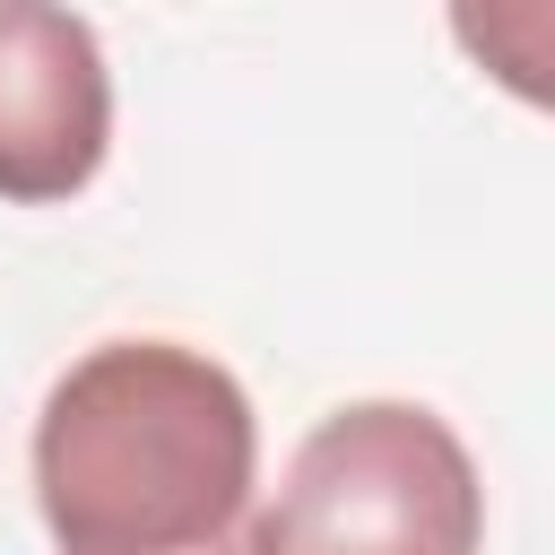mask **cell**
<instances>
[{
  "label": "cell",
  "mask_w": 555,
  "mask_h": 555,
  "mask_svg": "<svg viewBox=\"0 0 555 555\" xmlns=\"http://www.w3.org/2000/svg\"><path fill=\"white\" fill-rule=\"evenodd\" d=\"M52 555H251L260 425L243 382L173 338L87 347L35 416Z\"/></svg>",
  "instance_id": "cell-1"
},
{
  "label": "cell",
  "mask_w": 555,
  "mask_h": 555,
  "mask_svg": "<svg viewBox=\"0 0 555 555\" xmlns=\"http://www.w3.org/2000/svg\"><path fill=\"white\" fill-rule=\"evenodd\" d=\"M477 460L416 399H356L321 416L251 512V555H477Z\"/></svg>",
  "instance_id": "cell-2"
},
{
  "label": "cell",
  "mask_w": 555,
  "mask_h": 555,
  "mask_svg": "<svg viewBox=\"0 0 555 555\" xmlns=\"http://www.w3.org/2000/svg\"><path fill=\"white\" fill-rule=\"evenodd\" d=\"M113 147L104 43L78 9L0 0V199L52 208L95 182Z\"/></svg>",
  "instance_id": "cell-3"
}]
</instances>
